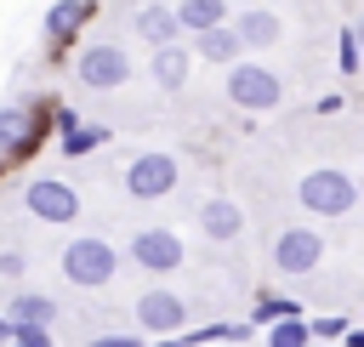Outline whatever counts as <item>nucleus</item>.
<instances>
[{
    "label": "nucleus",
    "instance_id": "obj_1",
    "mask_svg": "<svg viewBox=\"0 0 364 347\" xmlns=\"http://www.w3.org/2000/svg\"><path fill=\"white\" fill-rule=\"evenodd\" d=\"M222 74H228V80H222V91H228V102H233L239 114H267V108H279V102H284V80H279L267 63L239 57V63H228Z\"/></svg>",
    "mask_w": 364,
    "mask_h": 347
},
{
    "label": "nucleus",
    "instance_id": "obj_2",
    "mask_svg": "<svg viewBox=\"0 0 364 347\" xmlns=\"http://www.w3.org/2000/svg\"><path fill=\"white\" fill-rule=\"evenodd\" d=\"M296 205H301L307 216H347V210L358 205V182H353L347 171H336V165H313V171H301V182H296Z\"/></svg>",
    "mask_w": 364,
    "mask_h": 347
},
{
    "label": "nucleus",
    "instance_id": "obj_3",
    "mask_svg": "<svg viewBox=\"0 0 364 347\" xmlns=\"http://www.w3.org/2000/svg\"><path fill=\"white\" fill-rule=\"evenodd\" d=\"M74 80L85 91H119L131 80V51L119 40H91L80 57H74Z\"/></svg>",
    "mask_w": 364,
    "mask_h": 347
},
{
    "label": "nucleus",
    "instance_id": "obj_4",
    "mask_svg": "<svg viewBox=\"0 0 364 347\" xmlns=\"http://www.w3.org/2000/svg\"><path fill=\"white\" fill-rule=\"evenodd\" d=\"M119 273V250L108 245V239H74L68 250H63V279L68 284H80V290H102L108 279Z\"/></svg>",
    "mask_w": 364,
    "mask_h": 347
},
{
    "label": "nucleus",
    "instance_id": "obj_5",
    "mask_svg": "<svg viewBox=\"0 0 364 347\" xmlns=\"http://www.w3.org/2000/svg\"><path fill=\"white\" fill-rule=\"evenodd\" d=\"M176 182H182V159L176 154L148 148V154H131V165H125V193L131 199H165Z\"/></svg>",
    "mask_w": 364,
    "mask_h": 347
},
{
    "label": "nucleus",
    "instance_id": "obj_6",
    "mask_svg": "<svg viewBox=\"0 0 364 347\" xmlns=\"http://www.w3.org/2000/svg\"><path fill=\"white\" fill-rule=\"evenodd\" d=\"M23 205H28V216H40V222H74V216H80V193H74L63 176H34V182L23 188Z\"/></svg>",
    "mask_w": 364,
    "mask_h": 347
},
{
    "label": "nucleus",
    "instance_id": "obj_7",
    "mask_svg": "<svg viewBox=\"0 0 364 347\" xmlns=\"http://www.w3.org/2000/svg\"><path fill=\"white\" fill-rule=\"evenodd\" d=\"M131 262L148 267V273H176L188 262V250H182V239L171 228H136L131 233Z\"/></svg>",
    "mask_w": 364,
    "mask_h": 347
},
{
    "label": "nucleus",
    "instance_id": "obj_8",
    "mask_svg": "<svg viewBox=\"0 0 364 347\" xmlns=\"http://www.w3.org/2000/svg\"><path fill=\"white\" fill-rule=\"evenodd\" d=\"M131 313H136V330H148V336H176V330H188V301H182L176 290H142Z\"/></svg>",
    "mask_w": 364,
    "mask_h": 347
},
{
    "label": "nucleus",
    "instance_id": "obj_9",
    "mask_svg": "<svg viewBox=\"0 0 364 347\" xmlns=\"http://www.w3.org/2000/svg\"><path fill=\"white\" fill-rule=\"evenodd\" d=\"M318 262H324L318 228H284V233L273 239V267H279V273H313Z\"/></svg>",
    "mask_w": 364,
    "mask_h": 347
},
{
    "label": "nucleus",
    "instance_id": "obj_10",
    "mask_svg": "<svg viewBox=\"0 0 364 347\" xmlns=\"http://www.w3.org/2000/svg\"><path fill=\"white\" fill-rule=\"evenodd\" d=\"M193 46H182V40H171V46H154V57H148V74H154V85L159 91H182L188 85V74H193Z\"/></svg>",
    "mask_w": 364,
    "mask_h": 347
},
{
    "label": "nucleus",
    "instance_id": "obj_11",
    "mask_svg": "<svg viewBox=\"0 0 364 347\" xmlns=\"http://www.w3.org/2000/svg\"><path fill=\"white\" fill-rule=\"evenodd\" d=\"M131 34L154 51V46H171L182 40V23H176V6H136L131 11Z\"/></svg>",
    "mask_w": 364,
    "mask_h": 347
},
{
    "label": "nucleus",
    "instance_id": "obj_12",
    "mask_svg": "<svg viewBox=\"0 0 364 347\" xmlns=\"http://www.w3.org/2000/svg\"><path fill=\"white\" fill-rule=\"evenodd\" d=\"M40 142V125H34V114L23 108V102H6L0 108V159H17V154H28Z\"/></svg>",
    "mask_w": 364,
    "mask_h": 347
},
{
    "label": "nucleus",
    "instance_id": "obj_13",
    "mask_svg": "<svg viewBox=\"0 0 364 347\" xmlns=\"http://www.w3.org/2000/svg\"><path fill=\"white\" fill-rule=\"evenodd\" d=\"M193 57H199V63L228 68V63H239V57H245V40H239V28H233V23H216V28H199V34H193Z\"/></svg>",
    "mask_w": 364,
    "mask_h": 347
},
{
    "label": "nucleus",
    "instance_id": "obj_14",
    "mask_svg": "<svg viewBox=\"0 0 364 347\" xmlns=\"http://www.w3.org/2000/svg\"><path fill=\"white\" fill-rule=\"evenodd\" d=\"M233 28H239L245 51H267V46H279V40H284V23H279V11H267V6H250V11H239V17H233Z\"/></svg>",
    "mask_w": 364,
    "mask_h": 347
},
{
    "label": "nucleus",
    "instance_id": "obj_15",
    "mask_svg": "<svg viewBox=\"0 0 364 347\" xmlns=\"http://www.w3.org/2000/svg\"><path fill=\"white\" fill-rule=\"evenodd\" d=\"M91 6H97V0H51V6H46V40H51V46H68V40L85 28Z\"/></svg>",
    "mask_w": 364,
    "mask_h": 347
},
{
    "label": "nucleus",
    "instance_id": "obj_16",
    "mask_svg": "<svg viewBox=\"0 0 364 347\" xmlns=\"http://www.w3.org/2000/svg\"><path fill=\"white\" fill-rule=\"evenodd\" d=\"M199 228H205V239H239V233H245L239 199H205V205H199Z\"/></svg>",
    "mask_w": 364,
    "mask_h": 347
},
{
    "label": "nucleus",
    "instance_id": "obj_17",
    "mask_svg": "<svg viewBox=\"0 0 364 347\" xmlns=\"http://www.w3.org/2000/svg\"><path fill=\"white\" fill-rule=\"evenodd\" d=\"M6 313L17 319V330H51V324H57V301H51V296H34V290H23Z\"/></svg>",
    "mask_w": 364,
    "mask_h": 347
},
{
    "label": "nucleus",
    "instance_id": "obj_18",
    "mask_svg": "<svg viewBox=\"0 0 364 347\" xmlns=\"http://www.w3.org/2000/svg\"><path fill=\"white\" fill-rule=\"evenodd\" d=\"M176 23H182V34L216 28V23H228V0H176Z\"/></svg>",
    "mask_w": 364,
    "mask_h": 347
},
{
    "label": "nucleus",
    "instance_id": "obj_19",
    "mask_svg": "<svg viewBox=\"0 0 364 347\" xmlns=\"http://www.w3.org/2000/svg\"><path fill=\"white\" fill-rule=\"evenodd\" d=\"M267 347H313V324L307 319H273L267 324Z\"/></svg>",
    "mask_w": 364,
    "mask_h": 347
},
{
    "label": "nucleus",
    "instance_id": "obj_20",
    "mask_svg": "<svg viewBox=\"0 0 364 347\" xmlns=\"http://www.w3.org/2000/svg\"><path fill=\"white\" fill-rule=\"evenodd\" d=\"M108 137H114L108 125H80V119H74V125L63 131V154H91V148H102Z\"/></svg>",
    "mask_w": 364,
    "mask_h": 347
},
{
    "label": "nucleus",
    "instance_id": "obj_21",
    "mask_svg": "<svg viewBox=\"0 0 364 347\" xmlns=\"http://www.w3.org/2000/svg\"><path fill=\"white\" fill-rule=\"evenodd\" d=\"M273 319H301V301H290V296H262V301L250 307V324H273Z\"/></svg>",
    "mask_w": 364,
    "mask_h": 347
},
{
    "label": "nucleus",
    "instance_id": "obj_22",
    "mask_svg": "<svg viewBox=\"0 0 364 347\" xmlns=\"http://www.w3.org/2000/svg\"><path fill=\"white\" fill-rule=\"evenodd\" d=\"M336 63H341V74H347V80L358 74V63H364V46H358V34H353V28H341V46H336Z\"/></svg>",
    "mask_w": 364,
    "mask_h": 347
},
{
    "label": "nucleus",
    "instance_id": "obj_23",
    "mask_svg": "<svg viewBox=\"0 0 364 347\" xmlns=\"http://www.w3.org/2000/svg\"><path fill=\"white\" fill-rule=\"evenodd\" d=\"M313 324V341H330V336H347V324L341 319H307Z\"/></svg>",
    "mask_w": 364,
    "mask_h": 347
},
{
    "label": "nucleus",
    "instance_id": "obj_24",
    "mask_svg": "<svg viewBox=\"0 0 364 347\" xmlns=\"http://www.w3.org/2000/svg\"><path fill=\"white\" fill-rule=\"evenodd\" d=\"M23 267H28V262H23L17 250H0V279H23Z\"/></svg>",
    "mask_w": 364,
    "mask_h": 347
},
{
    "label": "nucleus",
    "instance_id": "obj_25",
    "mask_svg": "<svg viewBox=\"0 0 364 347\" xmlns=\"http://www.w3.org/2000/svg\"><path fill=\"white\" fill-rule=\"evenodd\" d=\"M11 347H51V330H17Z\"/></svg>",
    "mask_w": 364,
    "mask_h": 347
},
{
    "label": "nucleus",
    "instance_id": "obj_26",
    "mask_svg": "<svg viewBox=\"0 0 364 347\" xmlns=\"http://www.w3.org/2000/svg\"><path fill=\"white\" fill-rule=\"evenodd\" d=\"M91 347H136V336H91Z\"/></svg>",
    "mask_w": 364,
    "mask_h": 347
},
{
    "label": "nucleus",
    "instance_id": "obj_27",
    "mask_svg": "<svg viewBox=\"0 0 364 347\" xmlns=\"http://www.w3.org/2000/svg\"><path fill=\"white\" fill-rule=\"evenodd\" d=\"M0 341H17V319L11 313H0Z\"/></svg>",
    "mask_w": 364,
    "mask_h": 347
},
{
    "label": "nucleus",
    "instance_id": "obj_28",
    "mask_svg": "<svg viewBox=\"0 0 364 347\" xmlns=\"http://www.w3.org/2000/svg\"><path fill=\"white\" fill-rule=\"evenodd\" d=\"M347 347H364V324H358V330H347Z\"/></svg>",
    "mask_w": 364,
    "mask_h": 347
},
{
    "label": "nucleus",
    "instance_id": "obj_29",
    "mask_svg": "<svg viewBox=\"0 0 364 347\" xmlns=\"http://www.w3.org/2000/svg\"><path fill=\"white\" fill-rule=\"evenodd\" d=\"M353 34H358V46H364V11H358V23H353Z\"/></svg>",
    "mask_w": 364,
    "mask_h": 347
}]
</instances>
